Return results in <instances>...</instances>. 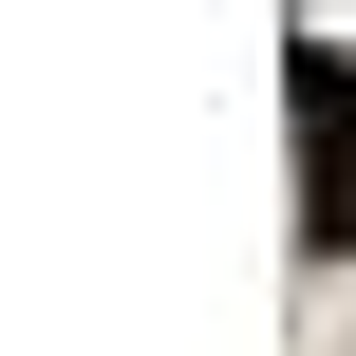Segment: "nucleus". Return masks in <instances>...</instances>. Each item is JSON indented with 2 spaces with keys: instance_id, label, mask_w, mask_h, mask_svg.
Listing matches in <instances>:
<instances>
[{
  "instance_id": "nucleus-1",
  "label": "nucleus",
  "mask_w": 356,
  "mask_h": 356,
  "mask_svg": "<svg viewBox=\"0 0 356 356\" xmlns=\"http://www.w3.org/2000/svg\"><path fill=\"white\" fill-rule=\"evenodd\" d=\"M300 244L356 263V75L338 56H300Z\"/></svg>"
}]
</instances>
